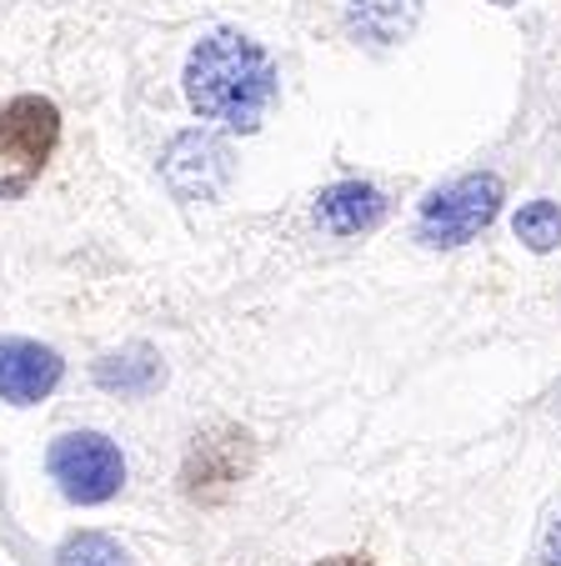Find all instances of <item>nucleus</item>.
I'll use <instances>...</instances> for the list:
<instances>
[{
	"label": "nucleus",
	"mask_w": 561,
	"mask_h": 566,
	"mask_svg": "<svg viewBox=\"0 0 561 566\" xmlns=\"http://www.w3.org/2000/svg\"><path fill=\"white\" fill-rule=\"evenodd\" d=\"M276 65L251 35L211 31L186 55V101L201 120H221L226 130H256L276 106Z\"/></svg>",
	"instance_id": "nucleus-1"
},
{
	"label": "nucleus",
	"mask_w": 561,
	"mask_h": 566,
	"mask_svg": "<svg viewBox=\"0 0 561 566\" xmlns=\"http://www.w3.org/2000/svg\"><path fill=\"white\" fill-rule=\"evenodd\" d=\"M61 146V111L51 96H15L0 106V201L25 196Z\"/></svg>",
	"instance_id": "nucleus-2"
},
{
	"label": "nucleus",
	"mask_w": 561,
	"mask_h": 566,
	"mask_svg": "<svg viewBox=\"0 0 561 566\" xmlns=\"http://www.w3.org/2000/svg\"><path fill=\"white\" fill-rule=\"evenodd\" d=\"M501 201H507V186L491 171H471L456 176L451 186H441L436 196H426L422 221H416V241L432 251H451L477 241L491 221H497Z\"/></svg>",
	"instance_id": "nucleus-3"
},
{
	"label": "nucleus",
	"mask_w": 561,
	"mask_h": 566,
	"mask_svg": "<svg viewBox=\"0 0 561 566\" xmlns=\"http://www.w3.org/2000/svg\"><path fill=\"white\" fill-rule=\"evenodd\" d=\"M51 467L55 486H61L65 502L75 506H101L121 492V481H126V457L111 437L101 431H71V437L51 441Z\"/></svg>",
	"instance_id": "nucleus-4"
},
{
	"label": "nucleus",
	"mask_w": 561,
	"mask_h": 566,
	"mask_svg": "<svg viewBox=\"0 0 561 566\" xmlns=\"http://www.w3.org/2000/svg\"><path fill=\"white\" fill-rule=\"evenodd\" d=\"M256 451H251V431L241 427H211L201 431V437L191 441V451H186V467H180V486H186V496L191 502H226V496L236 492V481H246V471H251Z\"/></svg>",
	"instance_id": "nucleus-5"
},
{
	"label": "nucleus",
	"mask_w": 561,
	"mask_h": 566,
	"mask_svg": "<svg viewBox=\"0 0 561 566\" xmlns=\"http://www.w3.org/2000/svg\"><path fill=\"white\" fill-rule=\"evenodd\" d=\"M160 176L180 201H221L236 176V156L211 130H180L160 156Z\"/></svg>",
	"instance_id": "nucleus-6"
},
{
	"label": "nucleus",
	"mask_w": 561,
	"mask_h": 566,
	"mask_svg": "<svg viewBox=\"0 0 561 566\" xmlns=\"http://www.w3.org/2000/svg\"><path fill=\"white\" fill-rule=\"evenodd\" d=\"M65 361L41 342L25 336H0V401L11 407H35L61 386Z\"/></svg>",
	"instance_id": "nucleus-7"
},
{
	"label": "nucleus",
	"mask_w": 561,
	"mask_h": 566,
	"mask_svg": "<svg viewBox=\"0 0 561 566\" xmlns=\"http://www.w3.org/2000/svg\"><path fill=\"white\" fill-rule=\"evenodd\" d=\"M386 206H392L386 191L371 181H336L316 196V226L331 235H361L386 221Z\"/></svg>",
	"instance_id": "nucleus-8"
},
{
	"label": "nucleus",
	"mask_w": 561,
	"mask_h": 566,
	"mask_svg": "<svg viewBox=\"0 0 561 566\" xmlns=\"http://www.w3.org/2000/svg\"><path fill=\"white\" fill-rule=\"evenodd\" d=\"M422 0H346V25L366 45H396L416 31Z\"/></svg>",
	"instance_id": "nucleus-9"
},
{
	"label": "nucleus",
	"mask_w": 561,
	"mask_h": 566,
	"mask_svg": "<svg viewBox=\"0 0 561 566\" xmlns=\"http://www.w3.org/2000/svg\"><path fill=\"white\" fill-rule=\"evenodd\" d=\"M160 376H166V366H160V356L146 342H131L96 361V381L121 396H150L160 386Z\"/></svg>",
	"instance_id": "nucleus-10"
},
{
	"label": "nucleus",
	"mask_w": 561,
	"mask_h": 566,
	"mask_svg": "<svg viewBox=\"0 0 561 566\" xmlns=\"http://www.w3.org/2000/svg\"><path fill=\"white\" fill-rule=\"evenodd\" d=\"M511 231H517V241L527 251H557L561 247V206L557 201H531L517 211V221H511Z\"/></svg>",
	"instance_id": "nucleus-11"
},
{
	"label": "nucleus",
	"mask_w": 561,
	"mask_h": 566,
	"mask_svg": "<svg viewBox=\"0 0 561 566\" xmlns=\"http://www.w3.org/2000/svg\"><path fill=\"white\" fill-rule=\"evenodd\" d=\"M55 562H61V566H136L126 546L111 542L106 532H75L71 542L61 546V556H55Z\"/></svg>",
	"instance_id": "nucleus-12"
},
{
	"label": "nucleus",
	"mask_w": 561,
	"mask_h": 566,
	"mask_svg": "<svg viewBox=\"0 0 561 566\" xmlns=\"http://www.w3.org/2000/svg\"><path fill=\"white\" fill-rule=\"evenodd\" d=\"M541 566H561V506L541 526Z\"/></svg>",
	"instance_id": "nucleus-13"
},
{
	"label": "nucleus",
	"mask_w": 561,
	"mask_h": 566,
	"mask_svg": "<svg viewBox=\"0 0 561 566\" xmlns=\"http://www.w3.org/2000/svg\"><path fill=\"white\" fill-rule=\"evenodd\" d=\"M311 566H376L366 556H326V562H311Z\"/></svg>",
	"instance_id": "nucleus-14"
},
{
	"label": "nucleus",
	"mask_w": 561,
	"mask_h": 566,
	"mask_svg": "<svg viewBox=\"0 0 561 566\" xmlns=\"http://www.w3.org/2000/svg\"><path fill=\"white\" fill-rule=\"evenodd\" d=\"M491 6H517V0H491Z\"/></svg>",
	"instance_id": "nucleus-15"
}]
</instances>
